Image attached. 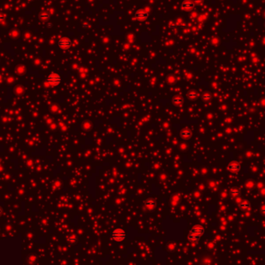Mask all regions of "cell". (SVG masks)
I'll use <instances>...</instances> for the list:
<instances>
[{
    "label": "cell",
    "instance_id": "cell-5",
    "mask_svg": "<svg viewBox=\"0 0 265 265\" xmlns=\"http://www.w3.org/2000/svg\"><path fill=\"white\" fill-rule=\"evenodd\" d=\"M227 168L229 171H232V172H237L240 171V164H239V163H236V162H233V163H230V164H229V165L227 166Z\"/></svg>",
    "mask_w": 265,
    "mask_h": 265
},
{
    "label": "cell",
    "instance_id": "cell-7",
    "mask_svg": "<svg viewBox=\"0 0 265 265\" xmlns=\"http://www.w3.org/2000/svg\"><path fill=\"white\" fill-rule=\"evenodd\" d=\"M195 7V4L191 2V1H185L182 3L181 5V8L183 9H185V10H189V9H192Z\"/></svg>",
    "mask_w": 265,
    "mask_h": 265
},
{
    "label": "cell",
    "instance_id": "cell-22",
    "mask_svg": "<svg viewBox=\"0 0 265 265\" xmlns=\"http://www.w3.org/2000/svg\"><path fill=\"white\" fill-rule=\"evenodd\" d=\"M2 212H3V209H2V207H0V215H2Z\"/></svg>",
    "mask_w": 265,
    "mask_h": 265
},
{
    "label": "cell",
    "instance_id": "cell-6",
    "mask_svg": "<svg viewBox=\"0 0 265 265\" xmlns=\"http://www.w3.org/2000/svg\"><path fill=\"white\" fill-rule=\"evenodd\" d=\"M134 16L139 19H146L149 16V14L146 11H140H140H137L135 12Z\"/></svg>",
    "mask_w": 265,
    "mask_h": 265
},
{
    "label": "cell",
    "instance_id": "cell-4",
    "mask_svg": "<svg viewBox=\"0 0 265 265\" xmlns=\"http://www.w3.org/2000/svg\"><path fill=\"white\" fill-rule=\"evenodd\" d=\"M57 45L60 49L67 50V49H69L71 46V40L68 37H62L59 40Z\"/></svg>",
    "mask_w": 265,
    "mask_h": 265
},
{
    "label": "cell",
    "instance_id": "cell-12",
    "mask_svg": "<svg viewBox=\"0 0 265 265\" xmlns=\"http://www.w3.org/2000/svg\"><path fill=\"white\" fill-rule=\"evenodd\" d=\"M183 103V99L181 97H175L173 99V103L175 105H180Z\"/></svg>",
    "mask_w": 265,
    "mask_h": 265
},
{
    "label": "cell",
    "instance_id": "cell-8",
    "mask_svg": "<svg viewBox=\"0 0 265 265\" xmlns=\"http://www.w3.org/2000/svg\"><path fill=\"white\" fill-rule=\"evenodd\" d=\"M156 205H157V202H156V201L154 199H147L145 202V206L148 209H153L156 206Z\"/></svg>",
    "mask_w": 265,
    "mask_h": 265
},
{
    "label": "cell",
    "instance_id": "cell-1",
    "mask_svg": "<svg viewBox=\"0 0 265 265\" xmlns=\"http://www.w3.org/2000/svg\"><path fill=\"white\" fill-rule=\"evenodd\" d=\"M205 233V229L200 225H195L190 229L188 235V240L192 243H198Z\"/></svg>",
    "mask_w": 265,
    "mask_h": 265
},
{
    "label": "cell",
    "instance_id": "cell-13",
    "mask_svg": "<svg viewBox=\"0 0 265 265\" xmlns=\"http://www.w3.org/2000/svg\"><path fill=\"white\" fill-rule=\"evenodd\" d=\"M77 240H78L77 237L74 235H71V236H70L68 237V238H67V241H68L69 243H75L77 242Z\"/></svg>",
    "mask_w": 265,
    "mask_h": 265
},
{
    "label": "cell",
    "instance_id": "cell-17",
    "mask_svg": "<svg viewBox=\"0 0 265 265\" xmlns=\"http://www.w3.org/2000/svg\"><path fill=\"white\" fill-rule=\"evenodd\" d=\"M193 1H194L195 3H200V2H202L203 1V0H193Z\"/></svg>",
    "mask_w": 265,
    "mask_h": 265
},
{
    "label": "cell",
    "instance_id": "cell-21",
    "mask_svg": "<svg viewBox=\"0 0 265 265\" xmlns=\"http://www.w3.org/2000/svg\"><path fill=\"white\" fill-rule=\"evenodd\" d=\"M88 26V23H84V24H83V27H84V28H87Z\"/></svg>",
    "mask_w": 265,
    "mask_h": 265
},
{
    "label": "cell",
    "instance_id": "cell-2",
    "mask_svg": "<svg viewBox=\"0 0 265 265\" xmlns=\"http://www.w3.org/2000/svg\"><path fill=\"white\" fill-rule=\"evenodd\" d=\"M112 239L116 243H122L126 239V233L123 229L115 228L111 233Z\"/></svg>",
    "mask_w": 265,
    "mask_h": 265
},
{
    "label": "cell",
    "instance_id": "cell-10",
    "mask_svg": "<svg viewBox=\"0 0 265 265\" xmlns=\"http://www.w3.org/2000/svg\"><path fill=\"white\" fill-rule=\"evenodd\" d=\"M240 207L243 209H247L250 207V204L248 202H246V201H243L242 202L240 203Z\"/></svg>",
    "mask_w": 265,
    "mask_h": 265
},
{
    "label": "cell",
    "instance_id": "cell-9",
    "mask_svg": "<svg viewBox=\"0 0 265 265\" xmlns=\"http://www.w3.org/2000/svg\"><path fill=\"white\" fill-rule=\"evenodd\" d=\"M180 135H181V137H183L184 139H189L190 137H192V133L190 132L189 130H182L180 133Z\"/></svg>",
    "mask_w": 265,
    "mask_h": 265
},
{
    "label": "cell",
    "instance_id": "cell-16",
    "mask_svg": "<svg viewBox=\"0 0 265 265\" xmlns=\"http://www.w3.org/2000/svg\"><path fill=\"white\" fill-rule=\"evenodd\" d=\"M211 98H212V96H210L209 94H204L203 96H202V99H203L204 100H206V101L210 100V99H211Z\"/></svg>",
    "mask_w": 265,
    "mask_h": 265
},
{
    "label": "cell",
    "instance_id": "cell-11",
    "mask_svg": "<svg viewBox=\"0 0 265 265\" xmlns=\"http://www.w3.org/2000/svg\"><path fill=\"white\" fill-rule=\"evenodd\" d=\"M198 96H199V95L197 94L195 92H194V91L189 92L188 93V98H190V99H196L197 97H198Z\"/></svg>",
    "mask_w": 265,
    "mask_h": 265
},
{
    "label": "cell",
    "instance_id": "cell-19",
    "mask_svg": "<svg viewBox=\"0 0 265 265\" xmlns=\"http://www.w3.org/2000/svg\"><path fill=\"white\" fill-rule=\"evenodd\" d=\"M261 212H262L263 214H264V215H265V206H264V207H263V208L261 209Z\"/></svg>",
    "mask_w": 265,
    "mask_h": 265
},
{
    "label": "cell",
    "instance_id": "cell-20",
    "mask_svg": "<svg viewBox=\"0 0 265 265\" xmlns=\"http://www.w3.org/2000/svg\"><path fill=\"white\" fill-rule=\"evenodd\" d=\"M47 28H51V27H52V24L51 23H47Z\"/></svg>",
    "mask_w": 265,
    "mask_h": 265
},
{
    "label": "cell",
    "instance_id": "cell-14",
    "mask_svg": "<svg viewBox=\"0 0 265 265\" xmlns=\"http://www.w3.org/2000/svg\"><path fill=\"white\" fill-rule=\"evenodd\" d=\"M39 18L40 19H43V20H46L49 18V15L47 14V12H41L40 14L39 15Z\"/></svg>",
    "mask_w": 265,
    "mask_h": 265
},
{
    "label": "cell",
    "instance_id": "cell-18",
    "mask_svg": "<svg viewBox=\"0 0 265 265\" xmlns=\"http://www.w3.org/2000/svg\"><path fill=\"white\" fill-rule=\"evenodd\" d=\"M5 19V16H2V15H0V21H2V20H4Z\"/></svg>",
    "mask_w": 265,
    "mask_h": 265
},
{
    "label": "cell",
    "instance_id": "cell-15",
    "mask_svg": "<svg viewBox=\"0 0 265 265\" xmlns=\"http://www.w3.org/2000/svg\"><path fill=\"white\" fill-rule=\"evenodd\" d=\"M231 194H232V195H233V196L238 195H240V190L236 189V188H233V189H232V191H231Z\"/></svg>",
    "mask_w": 265,
    "mask_h": 265
},
{
    "label": "cell",
    "instance_id": "cell-3",
    "mask_svg": "<svg viewBox=\"0 0 265 265\" xmlns=\"http://www.w3.org/2000/svg\"><path fill=\"white\" fill-rule=\"evenodd\" d=\"M47 81L50 85L51 86H57L59 85L62 81V78L60 77V74L57 73H53L51 74L47 78Z\"/></svg>",
    "mask_w": 265,
    "mask_h": 265
}]
</instances>
